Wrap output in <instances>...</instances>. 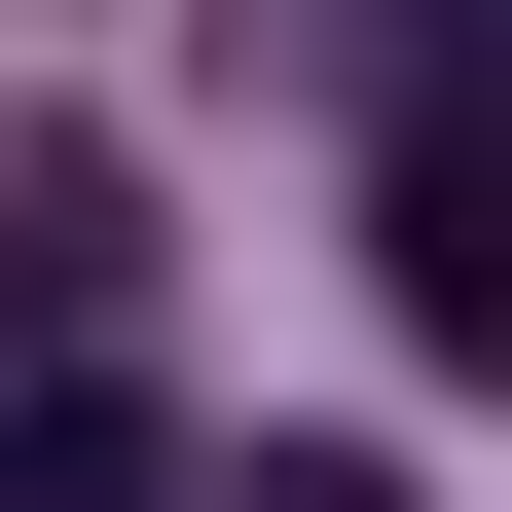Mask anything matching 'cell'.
I'll use <instances>...</instances> for the list:
<instances>
[{
  "instance_id": "4",
  "label": "cell",
  "mask_w": 512,
  "mask_h": 512,
  "mask_svg": "<svg viewBox=\"0 0 512 512\" xmlns=\"http://www.w3.org/2000/svg\"><path fill=\"white\" fill-rule=\"evenodd\" d=\"M220 512H403V476H366V439H256V476H220Z\"/></svg>"
},
{
  "instance_id": "2",
  "label": "cell",
  "mask_w": 512,
  "mask_h": 512,
  "mask_svg": "<svg viewBox=\"0 0 512 512\" xmlns=\"http://www.w3.org/2000/svg\"><path fill=\"white\" fill-rule=\"evenodd\" d=\"M110 293H147V183H110V147H0V330L110 366Z\"/></svg>"
},
{
  "instance_id": "3",
  "label": "cell",
  "mask_w": 512,
  "mask_h": 512,
  "mask_svg": "<svg viewBox=\"0 0 512 512\" xmlns=\"http://www.w3.org/2000/svg\"><path fill=\"white\" fill-rule=\"evenodd\" d=\"M0 512H220V476H147V403H110V366H37V403H0Z\"/></svg>"
},
{
  "instance_id": "1",
  "label": "cell",
  "mask_w": 512,
  "mask_h": 512,
  "mask_svg": "<svg viewBox=\"0 0 512 512\" xmlns=\"http://www.w3.org/2000/svg\"><path fill=\"white\" fill-rule=\"evenodd\" d=\"M366 256H403L439 366H512V0H403V74H366Z\"/></svg>"
}]
</instances>
